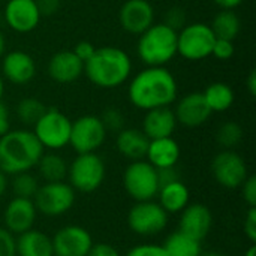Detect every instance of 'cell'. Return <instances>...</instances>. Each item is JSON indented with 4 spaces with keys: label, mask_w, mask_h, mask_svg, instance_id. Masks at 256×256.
<instances>
[{
    "label": "cell",
    "mask_w": 256,
    "mask_h": 256,
    "mask_svg": "<svg viewBox=\"0 0 256 256\" xmlns=\"http://www.w3.org/2000/svg\"><path fill=\"white\" fill-rule=\"evenodd\" d=\"M178 86L165 66H147L140 70L128 87L130 104L142 111L170 106L176 102Z\"/></svg>",
    "instance_id": "cell-1"
},
{
    "label": "cell",
    "mask_w": 256,
    "mask_h": 256,
    "mask_svg": "<svg viewBox=\"0 0 256 256\" xmlns=\"http://www.w3.org/2000/svg\"><path fill=\"white\" fill-rule=\"evenodd\" d=\"M132 72L129 54L118 46L96 48L84 63V74L88 81L100 88H117L123 86Z\"/></svg>",
    "instance_id": "cell-2"
},
{
    "label": "cell",
    "mask_w": 256,
    "mask_h": 256,
    "mask_svg": "<svg viewBox=\"0 0 256 256\" xmlns=\"http://www.w3.org/2000/svg\"><path fill=\"white\" fill-rule=\"evenodd\" d=\"M44 150L33 132L9 130L0 136V170L6 176L27 172L38 165Z\"/></svg>",
    "instance_id": "cell-3"
},
{
    "label": "cell",
    "mask_w": 256,
    "mask_h": 256,
    "mask_svg": "<svg viewBox=\"0 0 256 256\" xmlns=\"http://www.w3.org/2000/svg\"><path fill=\"white\" fill-rule=\"evenodd\" d=\"M138 57L147 66H165L177 56V32L164 22L150 26L140 34Z\"/></svg>",
    "instance_id": "cell-4"
},
{
    "label": "cell",
    "mask_w": 256,
    "mask_h": 256,
    "mask_svg": "<svg viewBox=\"0 0 256 256\" xmlns=\"http://www.w3.org/2000/svg\"><path fill=\"white\" fill-rule=\"evenodd\" d=\"M106 176L105 162L98 153H80L68 165L69 184L75 192L90 194L98 190Z\"/></svg>",
    "instance_id": "cell-5"
},
{
    "label": "cell",
    "mask_w": 256,
    "mask_h": 256,
    "mask_svg": "<svg viewBox=\"0 0 256 256\" xmlns=\"http://www.w3.org/2000/svg\"><path fill=\"white\" fill-rule=\"evenodd\" d=\"M123 186L135 202L154 200L160 188L158 170L144 159L132 160L123 172Z\"/></svg>",
    "instance_id": "cell-6"
},
{
    "label": "cell",
    "mask_w": 256,
    "mask_h": 256,
    "mask_svg": "<svg viewBox=\"0 0 256 256\" xmlns=\"http://www.w3.org/2000/svg\"><path fill=\"white\" fill-rule=\"evenodd\" d=\"M72 122L57 108H46L33 124V134L44 148L60 150L69 146Z\"/></svg>",
    "instance_id": "cell-7"
},
{
    "label": "cell",
    "mask_w": 256,
    "mask_h": 256,
    "mask_svg": "<svg viewBox=\"0 0 256 256\" xmlns=\"http://www.w3.org/2000/svg\"><path fill=\"white\" fill-rule=\"evenodd\" d=\"M216 36L206 22L188 24L177 32V54L186 60L198 62L212 56Z\"/></svg>",
    "instance_id": "cell-8"
},
{
    "label": "cell",
    "mask_w": 256,
    "mask_h": 256,
    "mask_svg": "<svg viewBox=\"0 0 256 256\" xmlns=\"http://www.w3.org/2000/svg\"><path fill=\"white\" fill-rule=\"evenodd\" d=\"M76 200L74 188L66 182H45L33 196L36 210L48 218H57L68 213Z\"/></svg>",
    "instance_id": "cell-9"
},
{
    "label": "cell",
    "mask_w": 256,
    "mask_h": 256,
    "mask_svg": "<svg viewBox=\"0 0 256 256\" xmlns=\"http://www.w3.org/2000/svg\"><path fill=\"white\" fill-rule=\"evenodd\" d=\"M128 225L132 232L141 237H153L166 228L168 213L153 200L138 201L129 210Z\"/></svg>",
    "instance_id": "cell-10"
},
{
    "label": "cell",
    "mask_w": 256,
    "mask_h": 256,
    "mask_svg": "<svg viewBox=\"0 0 256 256\" xmlns=\"http://www.w3.org/2000/svg\"><path fill=\"white\" fill-rule=\"evenodd\" d=\"M106 129L104 128L100 118L98 116H82L72 122L70 128V138L69 146L80 154V153H96L105 140H106Z\"/></svg>",
    "instance_id": "cell-11"
},
{
    "label": "cell",
    "mask_w": 256,
    "mask_h": 256,
    "mask_svg": "<svg viewBox=\"0 0 256 256\" xmlns=\"http://www.w3.org/2000/svg\"><path fill=\"white\" fill-rule=\"evenodd\" d=\"M212 172L214 180L225 189H238L248 178V165L244 159L234 150H224L212 160Z\"/></svg>",
    "instance_id": "cell-12"
},
{
    "label": "cell",
    "mask_w": 256,
    "mask_h": 256,
    "mask_svg": "<svg viewBox=\"0 0 256 256\" xmlns=\"http://www.w3.org/2000/svg\"><path fill=\"white\" fill-rule=\"evenodd\" d=\"M51 242L54 256H87L93 246L90 232L78 225H68L60 228Z\"/></svg>",
    "instance_id": "cell-13"
},
{
    "label": "cell",
    "mask_w": 256,
    "mask_h": 256,
    "mask_svg": "<svg viewBox=\"0 0 256 256\" xmlns=\"http://www.w3.org/2000/svg\"><path fill=\"white\" fill-rule=\"evenodd\" d=\"M118 21L123 30L140 36L154 24V9L148 0H126L118 10Z\"/></svg>",
    "instance_id": "cell-14"
},
{
    "label": "cell",
    "mask_w": 256,
    "mask_h": 256,
    "mask_svg": "<svg viewBox=\"0 0 256 256\" xmlns=\"http://www.w3.org/2000/svg\"><path fill=\"white\" fill-rule=\"evenodd\" d=\"M40 18L34 0H8L4 6L6 24L16 33H28L34 30Z\"/></svg>",
    "instance_id": "cell-15"
},
{
    "label": "cell",
    "mask_w": 256,
    "mask_h": 256,
    "mask_svg": "<svg viewBox=\"0 0 256 256\" xmlns=\"http://www.w3.org/2000/svg\"><path fill=\"white\" fill-rule=\"evenodd\" d=\"M38 210L33 204V200L27 198H12L3 213L4 228L14 236H20L33 228L36 220Z\"/></svg>",
    "instance_id": "cell-16"
},
{
    "label": "cell",
    "mask_w": 256,
    "mask_h": 256,
    "mask_svg": "<svg viewBox=\"0 0 256 256\" xmlns=\"http://www.w3.org/2000/svg\"><path fill=\"white\" fill-rule=\"evenodd\" d=\"M212 226L213 214L204 204H188L180 214L178 231L198 242H202L210 234Z\"/></svg>",
    "instance_id": "cell-17"
},
{
    "label": "cell",
    "mask_w": 256,
    "mask_h": 256,
    "mask_svg": "<svg viewBox=\"0 0 256 256\" xmlns=\"http://www.w3.org/2000/svg\"><path fill=\"white\" fill-rule=\"evenodd\" d=\"M174 114L177 123H180L182 126L200 128L210 118L212 111L206 104L202 93L194 92V93H188L177 102Z\"/></svg>",
    "instance_id": "cell-18"
},
{
    "label": "cell",
    "mask_w": 256,
    "mask_h": 256,
    "mask_svg": "<svg viewBox=\"0 0 256 256\" xmlns=\"http://www.w3.org/2000/svg\"><path fill=\"white\" fill-rule=\"evenodd\" d=\"M2 76L16 86L30 82L36 75V63L26 51H10L2 57Z\"/></svg>",
    "instance_id": "cell-19"
},
{
    "label": "cell",
    "mask_w": 256,
    "mask_h": 256,
    "mask_svg": "<svg viewBox=\"0 0 256 256\" xmlns=\"http://www.w3.org/2000/svg\"><path fill=\"white\" fill-rule=\"evenodd\" d=\"M46 72L56 82L70 84L84 74V62L80 60L74 51H58L50 58Z\"/></svg>",
    "instance_id": "cell-20"
},
{
    "label": "cell",
    "mask_w": 256,
    "mask_h": 256,
    "mask_svg": "<svg viewBox=\"0 0 256 256\" xmlns=\"http://www.w3.org/2000/svg\"><path fill=\"white\" fill-rule=\"evenodd\" d=\"M177 124L178 123L176 120L174 111L170 106H162V108L146 111L141 130L148 140L166 138V136H172Z\"/></svg>",
    "instance_id": "cell-21"
},
{
    "label": "cell",
    "mask_w": 256,
    "mask_h": 256,
    "mask_svg": "<svg viewBox=\"0 0 256 256\" xmlns=\"http://www.w3.org/2000/svg\"><path fill=\"white\" fill-rule=\"evenodd\" d=\"M146 158L156 170L172 168L180 159V146L172 136L150 140Z\"/></svg>",
    "instance_id": "cell-22"
},
{
    "label": "cell",
    "mask_w": 256,
    "mask_h": 256,
    "mask_svg": "<svg viewBox=\"0 0 256 256\" xmlns=\"http://www.w3.org/2000/svg\"><path fill=\"white\" fill-rule=\"evenodd\" d=\"M150 140L142 130L134 128H124L117 134L116 146L122 156L130 160H141L146 158Z\"/></svg>",
    "instance_id": "cell-23"
},
{
    "label": "cell",
    "mask_w": 256,
    "mask_h": 256,
    "mask_svg": "<svg viewBox=\"0 0 256 256\" xmlns=\"http://www.w3.org/2000/svg\"><path fill=\"white\" fill-rule=\"evenodd\" d=\"M159 204L168 214H177L182 213L190 200V194L188 186L178 178L170 183H165L159 188L158 192Z\"/></svg>",
    "instance_id": "cell-24"
},
{
    "label": "cell",
    "mask_w": 256,
    "mask_h": 256,
    "mask_svg": "<svg viewBox=\"0 0 256 256\" xmlns=\"http://www.w3.org/2000/svg\"><path fill=\"white\" fill-rule=\"evenodd\" d=\"M16 256H54L51 238L38 230H28L16 238Z\"/></svg>",
    "instance_id": "cell-25"
},
{
    "label": "cell",
    "mask_w": 256,
    "mask_h": 256,
    "mask_svg": "<svg viewBox=\"0 0 256 256\" xmlns=\"http://www.w3.org/2000/svg\"><path fill=\"white\" fill-rule=\"evenodd\" d=\"M202 96L212 112H225L232 106L236 100V93L232 87L226 82L210 84L202 92Z\"/></svg>",
    "instance_id": "cell-26"
},
{
    "label": "cell",
    "mask_w": 256,
    "mask_h": 256,
    "mask_svg": "<svg viewBox=\"0 0 256 256\" xmlns=\"http://www.w3.org/2000/svg\"><path fill=\"white\" fill-rule=\"evenodd\" d=\"M162 248L166 256H200L202 254L201 242L180 231H176L171 236H168Z\"/></svg>",
    "instance_id": "cell-27"
},
{
    "label": "cell",
    "mask_w": 256,
    "mask_h": 256,
    "mask_svg": "<svg viewBox=\"0 0 256 256\" xmlns=\"http://www.w3.org/2000/svg\"><path fill=\"white\" fill-rule=\"evenodd\" d=\"M210 27L216 38L234 40L240 33L242 21L238 15L234 12V9H222L220 12L216 14Z\"/></svg>",
    "instance_id": "cell-28"
},
{
    "label": "cell",
    "mask_w": 256,
    "mask_h": 256,
    "mask_svg": "<svg viewBox=\"0 0 256 256\" xmlns=\"http://www.w3.org/2000/svg\"><path fill=\"white\" fill-rule=\"evenodd\" d=\"M36 166L45 182H64L68 177V164L57 153H44Z\"/></svg>",
    "instance_id": "cell-29"
},
{
    "label": "cell",
    "mask_w": 256,
    "mask_h": 256,
    "mask_svg": "<svg viewBox=\"0 0 256 256\" xmlns=\"http://www.w3.org/2000/svg\"><path fill=\"white\" fill-rule=\"evenodd\" d=\"M46 106L36 98H24L16 105V116L21 123L27 126H33L39 117L45 112Z\"/></svg>",
    "instance_id": "cell-30"
},
{
    "label": "cell",
    "mask_w": 256,
    "mask_h": 256,
    "mask_svg": "<svg viewBox=\"0 0 256 256\" xmlns=\"http://www.w3.org/2000/svg\"><path fill=\"white\" fill-rule=\"evenodd\" d=\"M242 140H243V129L236 122H225L224 124L219 126L216 132V141L225 150H232L242 142Z\"/></svg>",
    "instance_id": "cell-31"
},
{
    "label": "cell",
    "mask_w": 256,
    "mask_h": 256,
    "mask_svg": "<svg viewBox=\"0 0 256 256\" xmlns=\"http://www.w3.org/2000/svg\"><path fill=\"white\" fill-rule=\"evenodd\" d=\"M10 186H12V192L15 196L27 198V200H33V196L36 195V192L39 189L38 178L33 174H30L28 171L15 174Z\"/></svg>",
    "instance_id": "cell-32"
},
{
    "label": "cell",
    "mask_w": 256,
    "mask_h": 256,
    "mask_svg": "<svg viewBox=\"0 0 256 256\" xmlns=\"http://www.w3.org/2000/svg\"><path fill=\"white\" fill-rule=\"evenodd\" d=\"M99 118H100L104 128L106 129V132H116V134H118L122 129H124V123H126L124 116L116 106H108L102 112V116Z\"/></svg>",
    "instance_id": "cell-33"
},
{
    "label": "cell",
    "mask_w": 256,
    "mask_h": 256,
    "mask_svg": "<svg viewBox=\"0 0 256 256\" xmlns=\"http://www.w3.org/2000/svg\"><path fill=\"white\" fill-rule=\"evenodd\" d=\"M236 52L234 48V40H228V39H219L216 38L214 44H213V50H212V56L216 57L218 60H230Z\"/></svg>",
    "instance_id": "cell-34"
},
{
    "label": "cell",
    "mask_w": 256,
    "mask_h": 256,
    "mask_svg": "<svg viewBox=\"0 0 256 256\" xmlns=\"http://www.w3.org/2000/svg\"><path fill=\"white\" fill-rule=\"evenodd\" d=\"M164 24H166L168 27L178 32L186 24V10L183 8H180V6H174V8L168 9V12L165 14Z\"/></svg>",
    "instance_id": "cell-35"
},
{
    "label": "cell",
    "mask_w": 256,
    "mask_h": 256,
    "mask_svg": "<svg viewBox=\"0 0 256 256\" xmlns=\"http://www.w3.org/2000/svg\"><path fill=\"white\" fill-rule=\"evenodd\" d=\"M0 256H16V237L6 228H0Z\"/></svg>",
    "instance_id": "cell-36"
},
{
    "label": "cell",
    "mask_w": 256,
    "mask_h": 256,
    "mask_svg": "<svg viewBox=\"0 0 256 256\" xmlns=\"http://www.w3.org/2000/svg\"><path fill=\"white\" fill-rule=\"evenodd\" d=\"M126 256H166V254L160 244L146 243V244H138L132 248L126 254Z\"/></svg>",
    "instance_id": "cell-37"
},
{
    "label": "cell",
    "mask_w": 256,
    "mask_h": 256,
    "mask_svg": "<svg viewBox=\"0 0 256 256\" xmlns=\"http://www.w3.org/2000/svg\"><path fill=\"white\" fill-rule=\"evenodd\" d=\"M242 195L244 202L249 207H256V177L248 176L244 183L242 184Z\"/></svg>",
    "instance_id": "cell-38"
},
{
    "label": "cell",
    "mask_w": 256,
    "mask_h": 256,
    "mask_svg": "<svg viewBox=\"0 0 256 256\" xmlns=\"http://www.w3.org/2000/svg\"><path fill=\"white\" fill-rule=\"evenodd\" d=\"M244 236L249 238L252 244L256 243V207H249L246 216H244V225H243Z\"/></svg>",
    "instance_id": "cell-39"
},
{
    "label": "cell",
    "mask_w": 256,
    "mask_h": 256,
    "mask_svg": "<svg viewBox=\"0 0 256 256\" xmlns=\"http://www.w3.org/2000/svg\"><path fill=\"white\" fill-rule=\"evenodd\" d=\"M74 52H75V56L80 58V60H82L84 63L93 56V52L96 51V46L92 44V42H88V40H81V42H78L75 46H74V50H72Z\"/></svg>",
    "instance_id": "cell-40"
},
{
    "label": "cell",
    "mask_w": 256,
    "mask_h": 256,
    "mask_svg": "<svg viewBox=\"0 0 256 256\" xmlns=\"http://www.w3.org/2000/svg\"><path fill=\"white\" fill-rule=\"evenodd\" d=\"M87 256H122L116 248L108 243H93L92 249L88 250Z\"/></svg>",
    "instance_id": "cell-41"
},
{
    "label": "cell",
    "mask_w": 256,
    "mask_h": 256,
    "mask_svg": "<svg viewBox=\"0 0 256 256\" xmlns=\"http://www.w3.org/2000/svg\"><path fill=\"white\" fill-rule=\"evenodd\" d=\"M34 2L40 12V16L54 15L60 8V0H34Z\"/></svg>",
    "instance_id": "cell-42"
},
{
    "label": "cell",
    "mask_w": 256,
    "mask_h": 256,
    "mask_svg": "<svg viewBox=\"0 0 256 256\" xmlns=\"http://www.w3.org/2000/svg\"><path fill=\"white\" fill-rule=\"evenodd\" d=\"M9 130H10L9 111H8V106L3 102H0V136H3Z\"/></svg>",
    "instance_id": "cell-43"
},
{
    "label": "cell",
    "mask_w": 256,
    "mask_h": 256,
    "mask_svg": "<svg viewBox=\"0 0 256 256\" xmlns=\"http://www.w3.org/2000/svg\"><path fill=\"white\" fill-rule=\"evenodd\" d=\"M246 87H248V92L250 96H255L256 94V70H250L249 72V76L246 80Z\"/></svg>",
    "instance_id": "cell-44"
},
{
    "label": "cell",
    "mask_w": 256,
    "mask_h": 256,
    "mask_svg": "<svg viewBox=\"0 0 256 256\" xmlns=\"http://www.w3.org/2000/svg\"><path fill=\"white\" fill-rule=\"evenodd\" d=\"M213 2L222 9H236L243 3V0H213Z\"/></svg>",
    "instance_id": "cell-45"
},
{
    "label": "cell",
    "mask_w": 256,
    "mask_h": 256,
    "mask_svg": "<svg viewBox=\"0 0 256 256\" xmlns=\"http://www.w3.org/2000/svg\"><path fill=\"white\" fill-rule=\"evenodd\" d=\"M6 189H8V177H6V174L0 170V198L4 195Z\"/></svg>",
    "instance_id": "cell-46"
},
{
    "label": "cell",
    "mask_w": 256,
    "mask_h": 256,
    "mask_svg": "<svg viewBox=\"0 0 256 256\" xmlns=\"http://www.w3.org/2000/svg\"><path fill=\"white\" fill-rule=\"evenodd\" d=\"M4 51H6V39H4V34L0 32V60L4 56Z\"/></svg>",
    "instance_id": "cell-47"
},
{
    "label": "cell",
    "mask_w": 256,
    "mask_h": 256,
    "mask_svg": "<svg viewBox=\"0 0 256 256\" xmlns=\"http://www.w3.org/2000/svg\"><path fill=\"white\" fill-rule=\"evenodd\" d=\"M244 256H256V246L255 244H252L246 252H244Z\"/></svg>",
    "instance_id": "cell-48"
},
{
    "label": "cell",
    "mask_w": 256,
    "mask_h": 256,
    "mask_svg": "<svg viewBox=\"0 0 256 256\" xmlns=\"http://www.w3.org/2000/svg\"><path fill=\"white\" fill-rule=\"evenodd\" d=\"M3 93H4V81H3V76H2V74H0V102H2Z\"/></svg>",
    "instance_id": "cell-49"
},
{
    "label": "cell",
    "mask_w": 256,
    "mask_h": 256,
    "mask_svg": "<svg viewBox=\"0 0 256 256\" xmlns=\"http://www.w3.org/2000/svg\"><path fill=\"white\" fill-rule=\"evenodd\" d=\"M200 256H222V255H219V254H201Z\"/></svg>",
    "instance_id": "cell-50"
}]
</instances>
